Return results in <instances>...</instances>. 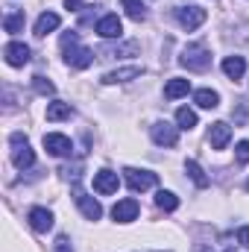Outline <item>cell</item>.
Wrapping results in <instances>:
<instances>
[{
  "mask_svg": "<svg viewBox=\"0 0 249 252\" xmlns=\"http://www.w3.org/2000/svg\"><path fill=\"white\" fill-rule=\"evenodd\" d=\"M124 176H126L129 188L135 190V193H138V190L144 193V190H150V188H156V185H158V176H156V173H150V170H135V167H126Z\"/></svg>",
  "mask_w": 249,
  "mask_h": 252,
  "instance_id": "cell-5",
  "label": "cell"
},
{
  "mask_svg": "<svg viewBox=\"0 0 249 252\" xmlns=\"http://www.w3.org/2000/svg\"><path fill=\"white\" fill-rule=\"evenodd\" d=\"M3 27H6V32H12V35L21 32V30H24V9H21V12H9L6 21H3Z\"/></svg>",
  "mask_w": 249,
  "mask_h": 252,
  "instance_id": "cell-25",
  "label": "cell"
},
{
  "mask_svg": "<svg viewBox=\"0 0 249 252\" xmlns=\"http://www.w3.org/2000/svg\"><path fill=\"white\" fill-rule=\"evenodd\" d=\"M138 76H141V67H138V64H132V67H118V70H109V73L103 76V82H106V85H118V82L138 79Z\"/></svg>",
  "mask_w": 249,
  "mask_h": 252,
  "instance_id": "cell-15",
  "label": "cell"
},
{
  "mask_svg": "<svg viewBox=\"0 0 249 252\" xmlns=\"http://www.w3.org/2000/svg\"><path fill=\"white\" fill-rule=\"evenodd\" d=\"M156 205H158L161 211H176V208H179V196L170 193V190H158V193H156Z\"/></svg>",
  "mask_w": 249,
  "mask_h": 252,
  "instance_id": "cell-21",
  "label": "cell"
},
{
  "mask_svg": "<svg viewBox=\"0 0 249 252\" xmlns=\"http://www.w3.org/2000/svg\"><path fill=\"white\" fill-rule=\"evenodd\" d=\"M70 115H73L70 103H50V106H47V121H64V118H70Z\"/></svg>",
  "mask_w": 249,
  "mask_h": 252,
  "instance_id": "cell-23",
  "label": "cell"
},
{
  "mask_svg": "<svg viewBox=\"0 0 249 252\" xmlns=\"http://www.w3.org/2000/svg\"><path fill=\"white\" fill-rule=\"evenodd\" d=\"M176 124H179V129L190 132V129L196 126V112H193V109H187V106L176 109Z\"/></svg>",
  "mask_w": 249,
  "mask_h": 252,
  "instance_id": "cell-22",
  "label": "cell"
},
{
  "mask_svg": "<svg viewBox=\"0 0 249 252\" xmlns=\"http://www.w3.org/2000/svg\"><path fill=\"white\" fill-rule=\"evenodd\" d=\"M176 21H179V27L182 30H196V27H202L205 24V9L202 6H179L176 9Z\"/></svg>",
  "mask_w": 249,
  "mask_h": 252,
  "instance_id": "cell-6",
  "label": "cell"
},
{
  "mask_svg": "<svg viewBox=\"0 0 249 252\" xmlns=\"http://www.w3.org/2000/svg\"><path fill=\"white\" fill-rule=\"evenodd\" d=\"M62 50H64V62L70 64V67H76V70H85L94 62V53L85 44H79V35L73 30L62 35Z\"/></svg>",
  "mask_w": 249,
  "mask_h": 252,
  "instance_id": "cell-1",
  "label": "cell"
},
{
  "mask_svg": "<svg viewBox=\"0 0 249 252\" xmlns=\"http://www.w3.org/2000/svg\"><path fill=\"white\" fill-rule=\"evenodd\" d=\"M150 135L158 147H176L179 144V126L167 124V121H156L150 126Z\"/></svg>",
  "mask_w": 249,
  "mask_h": 252,
  "instance_id": "cell-4",
  "label": "cell"
},
{
  "mask_svg": "<svg viewBox=\"0 0 249 252\" xmlns=\"http://www.w3.org/2000/svg\"><path fill=\"white\" fill-rule=\"evenodd\" d=\"M121 6L126 9V15H129L132 21H144V18H147V6H144V0H121Z\"/></svg>",
  "mask_w": 249,
  "mask_h": 252,
  "instance_id": "cell-20",
  "label": "cell"
},
{
  "mask_svg": "<svg viewBox=\"0 0 249 252\" xmlns=\"http://www.w3.org/2000/svg\"><path fill=\"white\" fill-rule=\"evenodd\" d=\"M185 170H187V176L196 182V188H208V176H205V170L196 164V161H187L185 164Z\"/></svg>",
  "mask_w": 249,
  "mask_h": 252,
  "instance_id": "cell-24",
  "label": "cell"
},
{
  "mask_svg": "<svg viewBox=\"0 0 249 252\" xmlns=\"http://www.w3.org/2000/svg\"><path fill=\"white\" fill-rule=\"evenodd\" d=\"M235 158H238V164H249V141H241L235 147Z\"/></svg>",
  "mask_w": 249,
  "mask_h": 252,
  "instance_id": "cell-27",
  "label": "cell"
},
{
  "mask_svg": "<svg viewBox=\"0 0 249 252\" xmlns=\"http://www.w3.org/2000/svg\"><path fill=\"white\" fill-rule=\"evenodd\" d=\"M97 32H100L103 38H121V35H124V24H121L118 15H103V18L97 21Z\"/></svg>",
  "mask_w": 249,
  "mask_h": 252,
  "instance_id": "cell-13",
  "label": "cell"
},
{
  "mask_svg": "<svg viewBox=\"0 0 249 252\" xmlns=\"http://www.w3.org/2000/svg\"><path fill=\"white\" fill-rule=\"evenodd\" d=\"M44 150H47L50 156H70V153H73V141H70L67 135L50 132V135H44Z\"/></svg>",
  "mask_w": 249,
  "mask_h": 252,
  "instance_id": "cell-8",
  "label": "cell"
},
{
  "mask_svg": "<svg viewBox=\"0 0 249 252\" xmlns=\"http://www.w3.org/2000/svg\"><path fill=\"white\" fill-rule=\"evenodd\" d=\"M229 252H232V250H229Z\"/></svg>",
  "mask_w": 249,
  "mask_h": 252,
  "instance_id": "cell-32",
  "label": "cell"
},
{
  "mask_svg": "<svg viewBox=\"0 0 249 252\" xmlns=\"http://www.w3.org/2000/svg\"><path fill=\"white\" fill-rule=\"evenodd\" d=\"M73 202L79 205V211H82L88 220H100V217H103V205H100L94 196H88L82 188H76V185H73Z\"/></svg>",
  "mask_w": 249,
  "mask_h": 252,
  "instance_id": "cell-7",
  "label": "cell"
},
{
  "mask_svg": "<svg viewBox=\"0 0 249 252\" xmlns=\"http://www.w3.org/2000/svg\"><path fill=\"white\" fill-rule=\"evenodd\" d=\"M138 211H141L138 199H121V202H115V208H112V217H115L118 223H132V220L138 217Z\"/></svg>",
  "mask_w": 249,
  "mask_h": 252,
  "instance_id": "cell-12",
  "label": "cell"
},
{
  "mask_svg": "<svg viewBox=\"0 0 249 252\" xmlns=\"http://www.w3.org/2000/svg\"><path fill=\"white\" fill-rule=\"evenodd\" d=\"M244 70H247L244 56H226V59H223V73H226L229 79H241Z\"/></svg>",
  "mask_w": 249,
  "mask_h": 252,
  "instance_id": "cell-17",
  "label": "cell"
},
{
  "mask_svg": "<svg viewBox=\"0 0 249 252\" xmlns=\"http://www.w3.org/2000/svg\"><path fill=\"white\" fill-rule=\"evenodd\" d=\"M247 190H249V182H247Z\"/></svg>",
  "mask_w": 249,
  "mask_h": 252,
  "instance_id": "cell-31",
  "label": "cell"
},
{
  "mask_svg": "<svg viewBox=\"0 0 249 252\" xmlns=\"http://www.w3.org/2000/svg\"><path fill=\"white\" fill-rule=\"evenodd\" d=\"M59 24H62V18H59L56 12H41V15H38V21H35V35H38V38H44L47 32L59 30Z\"/></svg>",
  "mask_w": 249,
  "mask_h": 252,
  "instance_id": "cell-16",
  "label": "cell"
},
{
  "mask_svg": "<svg viewBox=\"0 0 249 252\" xmlns=\"http://www.w3.org/2000/svg\"><path fill=\"white\" fill-rule=\"evenodd\" d=\"M193 103H196L199 109H217V106H220V94L211 91V88H199V91L193 94Z\"/></svg>",
  "mask_w": 249,
  "mask_h": 252,
  "instance_id": "cell-18",
  "label": "cell"
},
{
  "mask_svg": "<svg viewBox=\"0 0 249 252\" xmlns=\"http://www.w3.org/2000/svg\"><path fill=\"white\" fill-rule=\"evenodd\" d=\"M32 88H35V91H38V94H44V97H47V94H53V91H56V85H53V82H50V79H44V76H32Z\"/></svg>",
  "mask_w": 249,
  "mask_h": 252,
  "instance_id": "cell-26",
  "label": "cell"
},
{
  "mask_svg": "<svg viewBox=\"0 0 249 252\" xmlns=\"http://www.w3.org/2000/svg\"><path fill=\"white\" fill-rule=\"evenodd\" d=\"M118 185H121L118 173H112V170H100V173H94V190H97V193L109 196V193L118 190Z\"/></svg>",
  "mask_w": 249,
  "mask_h": 252,
  "instance_id": "cell-14",
  "label": "cell"
},
{
  "mask_svg": "<svg viewBox=\"0 0 249 252\" xmlns=\"http://www.w3.org/2000/svg\"><path fill=\"white\" fill-rule=\"evenodd\" d=\"M229 141H232V126L223 124V121L211 124V129H208V144H211V150H226Z\"/></svg>",
  "mask_w": 249,
  "mask_h": 252,
  "instance_id": "cell-11",
  "label": "cell"
},
{
  "mask_svg": "<svg viewBox=\"0 0 249 252\" xmlns=\"http://www.w3.org/2000/svg\"><path fill=\"white\" fill-rule=\"evenodd\" d=\"M64 9H67V12H76V15H85V12L94 9V6H85V3H79V0H64Z\"/></svg>",
  "mask_w": 249,
  "mask_h": 252,
  "instance_id": "cell-28",
  "label": "cell"
},
{
  "mask_svg": "<svg viewBox=\"0 0 249 252\" xmlns=\"http://www.w3.org/2000/svg\"><path fill=\"white\" fill-rule=\"evenodd\" d=\"M9 141H12V164H15L18 170H27V167H32V164H35V153H32L30 141H27L21 132H15Z\"/></svg>",
  "mask_w": 249,
  "mask_h": 252,
  "instance_id": "cell-3",
  "label": "cell"
},
{
  "mask_svg": "<svg viewBox=\"0 0 249 252\" xmlns=\"http://www.w3.org/2000/svg\"><path fill=\"white\" fill-rule=\"evenodd\" d=\"M187 91H190V82H187V79H179V76L164 85V97H167V100H179V97H185Z\"/></svg>",
  "mask_w": 249,
  "mask_h": 252,
  "instance_id": "cell-19",
  "label": "cell"
},
{
  "mask_svg": "<svg viewBox=\"0 0 249 252\" xmlns=\"http://www.w3.org/2000/svg\"><path fill=\"white\" fill-rule=\"evenodd\" d=\"M179 64L187 67V70H193V73H205L211 67V53H208L205 44H187L179 53Z\"/></svg>",
  "mask_w": 249,
  "mask_h": 252,
  "instance_id": "cell-2",
  "label": "cell"
},
{
  "mask_svg": "<svg viewBox=\"0 0 249 252\" xmlns=\"http://www.w3.org/2000/svg\"><path fill=\"white\" fill-rule=\"evenodd\" d=\"M3 56H6V62L12 64V67H24V64L30 62V47L24 41H9L3 47Z\"/></svg>",
  "mask_w": 249,
  "mask_h": 252,
  "instance_id": "cell-9",
  "label": "cell"
},
{
  "mask_svg": "<svg viewBox=\"0 0 249 252\" xmlns=\"http://www.w3.org/2000/svg\"><path fill=\"white\" fill-rule=\"evenodd\" d=\"M27 220H30V226H32L35 232H41V235L53 229V211H50V208H41V205H38V208H30Z\"/></svg>",
  "mask_w": 249,
  "mask_h": 252,
  "instance_id": "cell-10",
  "label": "cell"
},
{
  "mask_svg": "<svg viewBox=\"0 0 249 252\" xmlns=\"http://www.w3.org/2000/svg\"><path fill=\"white\" fill-rule=\"evenodd\" d=\"M53 252H73V250H70L67 235H59V238H56V247H53Z\"/></svg>",
  "mask_w": 249,
  "mask_h": 252,
  "instance_id": "cell-29",
  "label": "cell"
},
{
  "mask_svg": "<svg viewBox=\"0 0 249 252\" xmlns=\"http://www.w3.org/2000/svg\"><path fill=\"white\" fill-rule=\"evenodd\" d=\"M238 241H241V244H244V247L249 250V226H244V229H238Z\"/></svg>",
  "mask_w": 249,
  "mask_h": 252,
  "instance_id": "cell-30",
  "label": "cell"
}]
</instances>
